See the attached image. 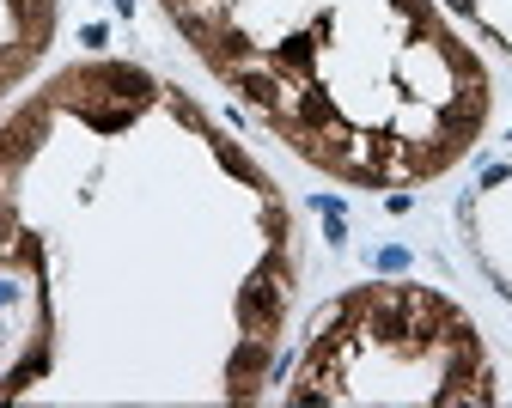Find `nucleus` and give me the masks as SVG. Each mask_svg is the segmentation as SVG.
<instances>
[{
    "instance_id": "obj_6",
    "label": "nucleus",
    "mask_w": 512,
    "mask_h": 408,
    "mask_svg": "<svg viewBox=\"0 0 512 408\" xmlns=\"http://www.w3.org/2000/svg\"><path fill=\"white\" fill-rule=\"evenodd\" d=\"M452 19H464L476 37H488L494 49L512 55V0H439Z\"/></svg>"
},
{
    "instance_id": "obj_3",
    "label": "nucleus",
    "mask_w": 512,
    "mask_h": 408,
    "mask_svg": "<svg viewBox=\"0 0 512 408\" xmlns=\"http://www.w3.org/2000/svg\"><path fill=\"white\" fill-rule=\"evenodd\" d=\"M494 396V360L476 317L421 281H366L336 293L311 317L281 384V402L293 408H482Z\"/></svg>"
},
{
    "instance_id": "obj_4",
    "label": "nucleus",
    "mask_w": 512,
    "mask_h": 408,
    "mask_svg": "<svg viewBox=\"0 0 512 408\" xmlns=\"http://www.w3.org/2000/svg\"><path fill=\"white\" fill-rule=\"evenodd\" d=\"M55 43V0H0V104H7Z\"/></svg>"
},
{
    "instance_id": "obj_1",
    "label": "nucleus",
    "mask_w": 512,
    "mask_h": 408,
    "mask_svg": "<svg viewBox=\"0 0 512 408\" xmlns=\"http://www.w3.org/2000/svg\"><path fill=\"white\" fill-rule=\"evenodd\" d=\"M293 275L269 171L147 67L74 61L0 122V281L31 293L0 402H250Z\"/></svg>"
},
{
    "instance_id": "obj_5",
    "label": "nucleus",
    "mask_w": 512,
    "mask_h": 408,
    "mask_svg": "<svg viewBox=\"0 0 512 408\" xmlns=\"http://www.w3.org/2000/svg\"><path fill=\"white\" fill-rule=\"evenodd\" d=\"M464 226H470L476 262L500 281V293H512V165L476 189V201L464 208Z\"/></svg>"
},
{
    "instance_id": "obj_2",
    "label": "nucleus",
    "mask_w": 512,
    "mask_h": 408,
    "mask_svg": "<svg viewBox=\"0 0 512 408\" xmlns=\"http://www.w3.org/2000/svg\"><path fill=\"white\" fill-rule=\"evenodd\" d=\"M159 13L330 183L403 195L488 134L494 80L439 0H159Z\"/></svg>"
}]
</instances>
